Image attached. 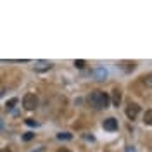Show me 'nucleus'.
Segmentation results:
<instances>
[{"instance_id":"obj_2","label":"nucleus","mask_w":152,"mask_h":152,"mask_svg":"<svg viewBox=\"0 0 152 152\" xmlns=\"http://www.w3.org/2000/svg\"><path fill=\"white\" fill-rule=\"evenodd\" d=\"M23 105H24V109H28V111H33V109H37L38 105V97L35 94H26L23 97Z\"/></svg>"},{"instance_id":"obj_6","label":"nucleus","mask_w":152,"mask_h":152,"mask_svg":"<svg viewBox=\"0 0 152 152\" xmlns=\"http://www.w3.org/2000/svg\"><path fill=\"white\" fill-rule=\"evenodd\" d=\"M94 76H95V80L102 81V80L107 78V69H104V67H97V69L94 71Z\"/></svg>"},{"instance_id":"obj_16","label":"nucleus","mask_w":152,"mask_h":152,"mask_svg":"<svg viewBox=\"0 0 152 152\" xmlns=\"http://www.w3.org/2000/svg\"><path fill=\"white\" fill-rule=\"evenodd\" d=\"M0 152H12V151H10L9 147H5V149H2V151H0Z\"/></svg>"},{"instance_id":"obj_7","label":"nucleus","mask_w":152,"mask_h":152,"mask_svg":"<svg viewBox=\"0 0 152 152\" xmlns=\"http://www.w3.org/2000/svg\"><path fill=\"white\" fill-rule=\"evenodd\" d=\"M119 102H121V90H119V88H114L113 90V104L118 107Z\"/></svg>"},{"instance_id":"obj_9","label":"nucleus","mask_w":152,"mask_h":152,"mask_svg":"<svg viewBox=\"0 0 152 152\" xmlns=\"http://www.w3.org/2000/svg\"><path fill=\"white\" fill-rule=\"evenodd\" d=\"M57 138H59V140H71V138H73V135H71V133H59V135H57Z\"/></svg>"},{"instance_id":"obj_13","label":"nucleus","mask_w":152,"mask_h":152,"mask_svg":"<svg viewBox=\"0 0 152 152\" xmlns=\"http://www.w3.org/2000/svg\"><path fill=\"white\" fill-rule=\"evenodd\" d=\"M26 124H28V126H38V123L35 119H26Z\"/></svg>"},{"instance_id":"obj_11","label":"nucleus","mask_w":152,"mask_h":152,"mask_svg":"<svg viewBox=\"0 0 152 152\" xmlns=\"http://www.w3.org/2000/svg\"><path fill=\"white\" fill-rule=\"evenodd\" d=\"M31 138H35V133L28 132V133H24V135H23V140H26V142H29Z\"/></svg>"},{"instance_id":"obj_12","label":"nucleus","mask_w":152,"mask_h":152,"mask_svg":"<svg viewBox=\"0 0 152 152\" xmlns=\"http://www.w3.org/2000/svg\"><path fill=\"white\" fill-rule=\"evenodd\" d=\"M85 64H86V62L83 61V59H76V61H75V66L80 67V69H81V67H85Z\"/></svg>"},{"instance_id":"obj_17","label":"nucleus","mask_w":152,"mask_h":152,"mask_svg":"<svg viewBox=\"0 0 152 152\" xmlns=\"http://www.w3.org/2000/svg\"><path fill=\"white\" fill-rule=\"evenodd\" d=\"M0 128H2V123H0Z\"/></svg>"},{"instance_id":"obj_10","label":"nucleus","mask_w":152,"mask_h":152,"mask_svg":"<svg viewBox=\"0 0 152 152\" xmlns=\"http://www.w3.org/2000/svg\"><path fill=\"white\" fill-rule=\"evenodd\" d=\"M16 104H18V99H16V97H12V99H9V100H7L5 107H7V109H12V107H14Z\"/></svg>"},{"instance_id":"obj_14","label":"nucleus","mask_w":152,"mask_h":152,"mask_svg":"<svg viewBox=\"0 0 152 152\" xmlns=\"http://www.w3.org/2000/svg\"><path fill=\"white\" fill-rule=\"evenodd\" d=\"M56 152H69V151H67L66 147H61V149H57V151H56Z\"/></svg>"},{"instance_id":"obj_8","label":"nucleus","mask_w":152,"mask_h":152,"mask_svg":"<svg viewBox=\"0 0 152 152\" xmlns=\"http://www.w3.org/2000/svg\"><path fill=\"white\" fill-rule=\"evenodd\" d=\"M143 123L152 124V111H147V113H145V116H143Z\"/></svg>"},{"instance_id":"obj_4","label":"nucleus","mask_w":152,"mask_h":152,"mask_svg":"<svg viewBox=\"0 0 152 152\" xmlns=\"http://www.w3.org/2000/svg\"><path fill=\"white\" fill-rule=\"evenodd\" d=\"M138 113H140V105L138 104H130L126 107V116H128L130 119H135V118L138 116Z\"/></svg>"},{"instance_id":"obj_3","label":"nucleus","mask_w":152,"mask_h":152,"mask_svg":"<svg viewBox=\"0 0 152 152\" xmlns=\"http://www.w3.org/2000/svg\"><path fill=\"white\" fill-rule=\"evenodd\" d=\"M102 126H104V130H107V132H116L118 130V119L116 118H107V119H104Z\"/></svg>"},{"instance_id":"obj_15","label":"nucleus","mask_w":152,"mask_h":152,"mask_svg":"<svg viewBox=\"0 0 152 152\" xmlns=\"http://www.w3.org/2000/svg\"><path fill=\"white\" fill-rule=\"evenodd\" d=\"M126 152H135V149H133L132 145H128V147H126Z\"/></svg>"},{"instance_id":"obj_1","label":"nucleus","mask_w":152,"mask_h":152,"mask_svg":"<svg viewBox=\"0 0 152 152\" xmlns=\"http://www.w3.org/2000/svg\"><path fill=\"white\" fill-rule=\"evenodd\" d=\"M88 104L95 109H105V107H109V95L100 90H95L88 95Z\"/></svg>"},{"instance_id":"obj_5","label":"nucleus","mask_w":152,"mask_h":152,"mask_svg":"<svg viewBox=\"0 0 152 152\" xmlns=\"http://www.w3.org/2000/svg\"><path fill=\"white\" fill-rule=\"evenodd\" d=\"M52 67V62H48V61H40L35 64V71L37 73H43V71H48Z\"/></svg>"}]
</instances>
